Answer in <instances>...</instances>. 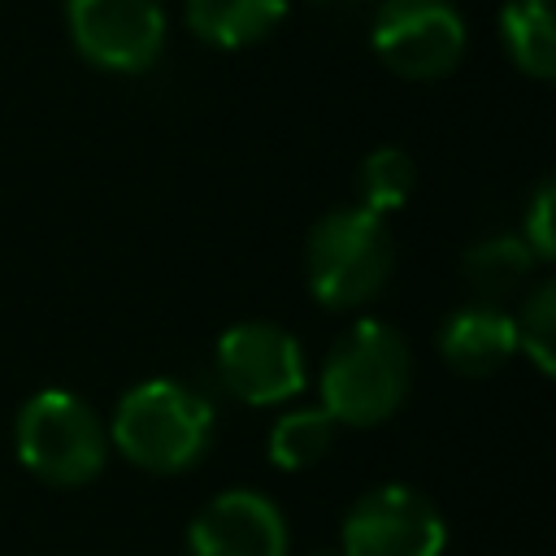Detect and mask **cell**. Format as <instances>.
Masks as SVG:
<instances>
[{
    "label": "cell",
    "mask_w": 556,
    "mask_h": 556,
    "mask_svg": "<svg viewBox=\"0 0 556 556\" xmlns=\"http://www.w3.org/2000/svg\"><path fill=\"white\" fill-rule=\"evenodd\" d=\"M117 452L152 473H178L195 465L213 434V408L182 382L152 378L122 395L113 426Z\"/></svg>",
    "instance_id": "1"
},
{
    "label": "cell",
    "mask_w": 556,
    "mask_h": 556,
    "mask_svg": "<svg viewBox=\"0 0 556 556\" xmlns=\"http://www.w3.org/2000/svg\"><path fill=\"white\" fill-rule=\"evenodd\" d=\"M408 391V348L382 321H356L321 365V408L334 426H378Z\"/></svg>",
    "instance_id": "2"
},
{
    "label": "cell",
    "mask_w": 556,
    "mask_h": 556,
    "mask_svg": "<svg viewBox=\"0 0 556 556\" xmlns=\"http://www.w3.org/2000/svg\"><path fill=\"white\" fill-rule=\"evenodd\" d=\"M391 235L361 204L330 208L308 235V287L326 308H356L391 274Z\"/></svg>",
    "instance_id": "3"
},
{
    "label": "cell",
    "mask_w": 556,
    "mask_h": 556,
    "mask_svg": "<svg viewBox=\"0 0 556 556\" xmlns=\"http://www.w3.org/2000/svg\"><path fill=\"white\" fill-rule=\"evenodd\" d=\"M17 460L52 482V486H83L104 469V426L74 391H35L13 426Z\"/></svg>",
    "instance_id": "4"
},
{
    "label": "cell",
    "mask_w": 556,
    "mask_h": 556,
    "mask_svg": "<svg viewBox=\"0 0 556 556\" xmlns=\"http://www.w3.org/2000/svg\"><path fill=\"white\" fill-rule=\"evenodd\" d=\"M378 61L413 83L443 78L465 56V17L452 0H382L369 26Z\"/></svg>",
    "instance_id": "5"
},
{
    "label": "cell",
    "mask_w": 556,
    "mask_h": 556,
    "mask_svg": "<svg viewBox=\"0 0 556 556\" xmlns=\"http://www.w3.org/2000/svg\"><path fill=\"white\" fill-rule=\"evenodd\" d=\"M443 552V517L434 504L400 482L365 491L343 517L339 556H439Z\"/></svg>",
    "instance_id": "6"
},
{
    "label": "cell",
    "mask_w": 556,
    "mask_h": 556,
    "mask_svg": "<svg viewBox=\"0 0 556 556\" xmlns=\"http://www.w3.org/2000/svg\"><path fill=\"white\" fill-rule=\"evenodd\" d=\"M65 17L74 48L100 70L135 74L152 65L165 43L161 0H70Z\"/></svg>",
    "instance_id": "7"
},
{
    "label": "cell",
    "mask_w": 556,
    "mask_h": 556,
    "mask_svg": "<svg viewBox=\"0 0 556 556\" xmlns=\"http://www.w3.org/2000/svg\"><path fill=\"white\" fill-rule=\"evenodd\" d=\"M217 378L235 400L278 404L304 387V356L282 326L239 321L217 339Z\"/></svg>",
    "instance_id": "8"
},
{
    "label": "cell",
    "mask_w": 556,
    "mask_h": 556,
    "mask_svg": "<svg viewBox=\"0 0 556 556\" xmlns=\"http://www.w3.org/2000/svg\"><path fill=\"white\" fill-rule=\"evenodd\" d=\"M187 539L191 556H287V521L261 491H222Z\"/></svg>",
    "instance_id": "9"
},
{
    "label": "cell",
    "mask_w": 556,
    "mask_h": 556,
    "mask_svg": "<svg viewBox=\"0 0 556 556\" xmlns=\"http://www.w3.org/2000/svg\"><path fill=\"white\" fill-rule=\"evenodd\" d=\"M439 352L456 374H495L517 352L513 313L500 304H465L456 308L439 330Z\"/></svg>",
    "instance_id": "10"
},
{
    "label": "cell",
    "mask_w": 556,
    "mask_h": 556,
    "mask_svg": "<svg viewBox=\"0 0 556 556\" xmlns=\"http://www.w3.org/2000/svg\"><path fill=\"white\" fill-rule=\"evenodd\" d=\"M287 13V0H187V26L217 48H248L265 39Z\"/></svg>",
    "instance_id": "11"
},
{
    "label": "cell",
    "mask_w": 556,
    "mask_h": 556,
    "mask_svg": "<svg viewBox=\"0 0 556 556\" xmlns=\"http://www.w3.org/2000/svg\"><path fill=\"white\" fill-rule=\"evenodd\" d=\"M500 43L508 61L530 78L556 74V39H552V0H508L500 9Z\"/></svg>",
    "instance_id": "12"
},
{
    "label": "cell",
    "mask_w": 556,
    "mask_h": 556,
    "mask_svg": "<svg viewBox=\"0 0 556 556\" xmlns=\"http://www.w3.org/2000/svg\"><path fill=\"white\" fill-rule=\"evenodd\" d=\"M530 269H534V252L521 243V235H491L465 252V278L482 304L521 291Z\"/></svg>",
    "instance_id": "13"
},
{
    "label": "cell",
    "mask_w": 556,
    "mask_h": 556,
    "mask_svg": "<svg viewBox=\"0 0 556 556\" xmlns=\"http://www.w3.org/2000/svg\"><path fill=\"white\" fill-rule=\"evenodd\" d=\"M334 443V417L326 408H295L269 430V460L282 469H304L326 456Z\"/></svg>",
    "instance_id": "14"
},
{
    "label": "cell",
    "mask_w": 556,
    "mask_h": 556,
    "mask_svg": "<svg viewBox=\"0 0 556 556\" xmlns=\"http://www.w3.org/2000/svg\"><path fill=\"white\" fill-rule=\"evenodd\" d=\"M361 208H369L374 217L400 208L413 191V161L400 152V148H374L365 161H361Z\"/></svg>",
    "instance_id": "15"
},
{
    "label": "cell",
    "mask_w": 556,
    "mask_h": 556,
    "mask_svg": "<svg viewBox=\"0 0 556 556\" xmlns=\"http://www.w3.org/2000/svg\"><path fill=\"white\" fill-rule=\"evenodd\" d=\"M517 330V348L534 361L539 374H552V343H556V291L539 287L530 291V300L521 304V313L513 317Z\"/></svg>",
    "instance_id": "16"
},
{
    "label": "cell",
    "mask_w": 556,
    "mask_h": 556,
    "mask_svg": "<svg viewBox=\"0 0 556 556\" xmlns=\"http://www.w3.org/2000/svg\"><path fill=\"white\" fill-rule=\"evenodd\" d=\"M521 243L534 252V261H547L552 256V182L539 187L530 213H526V230H521Z\"/></svg>",
    "instance_id": "17"
},
{
    "label": "cell",
    "mask_w": 556,
    "mask_h": 556,
    "mask_svg": "<svg viewBox=\"0 0 556 556\" xmlns=\"http://www.w3.org/2000/svg\"><path fill=\"white\" fill-rule=\"evenodd\" d=\"M313 4H356V0H313Z\"/></svg>",
    "instance_id": "18"
},
{
    "label": "cell",
    "mask_w": 556,
    "mask_h": 556,
    "mask_svg": "<svg viewBox=\"0 0 556 556\" xmlns=\"http://www.w3.org/2000/svg\"><path fill=\"white\" fill-rule=\"evenodd\" d=\"M313 556H339V552H313Z\"/></svg>",
    "instance_id": "19"
}]
</instances>
